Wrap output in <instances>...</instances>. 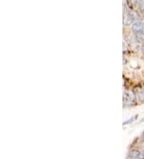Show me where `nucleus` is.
I'll list each match as a JSON object with an SVG mask.
<instances>
[{"mask_svg":"<svg viewBox=\"0 0 144 159\" xmlns=\"http://www.w3.org/2000/svg\"><path fill=\"white\" fill-rule=\"evenodd\" d=\"M135 95L133 92L130 91V90H127L124 92L123 94V105L124 107L131 106L135 102Z\"/></svg>","mask_w":144,"mask_h":159,"instance_id":"obj_1","label":"nucleus"},{"mask_svg":"<svg viewBox=\"0 0 144 159\" xmlns=\"http://www.w3.org/2000/svg\"><path fill=\"white\" fill-rule=\"evenodd\" d=\"M123 25L125 26H130L132 25L134 23V17L133 16V14L127 10V8L124 9V12H123Z\"/></svg>","mask_w":144,"mask_h":159,"instance_id":"obj_2","label":"nucleus"},{"mask_svg":"<svg viewBox=\"0 0 144 159\" xmlns=\"http://www.w3.org/2000/svg\"><path fill=\"white\" fill-rule=\"evenodd\" d=\"M132 31L135 35L143 32L144 31V23L142 22L136 21L132 24Z\"/></svg>","mask_w":144,"mask_h":159,"instance_id":"obj_3","label":"nucleus"},{"mask_svg":"<svg viewBox=\"0 0 144 159\" xmlns=\"http://www.w3.org/2000/svg\"><path fill=\"white\" fill-rule=\"evenodd\" d=\"M130 156L131 157L134 159H144V154L142 152L136 150V149H134L130 153Z\"/></svg>","mask_w":144,"mask_h":159,"instance_id":"obj_4","label":"nucleus"},{"mask_svg":"<svg viewBox=\"0 0 144 159\" xmlns=\"http://www.w3.org/2000/svg\"><path fill=\"white\" fill-rule=\"evenodd\" d=\"M138 99L140 100L141 101H142V102H144V87L142 88L140 91L138 92Z\"/></svg>","mask_w":144,"mask_h":159,"instance_id":"obj_5","label":"nucleus"},{"mask_svg":"<svg viewBox=\"0 0 144 159\" xmlns=\"http://www.w3.org/2000/svg\"><path fill=\"white\" fill-rule=\"evenodd\" d=\"M138 7L141 11L144 12V0H138Z\"/></svg>","mask_w":144,"mask_h":159,"instance_id":"obj_6","label":"nucleus"},{"mask_svg":"<svg viewBox=\"0 0 144 159\" xmlns=\"http://www.w3.org/2000/svg\"><path fill=\"white\" fill-rule=\"evenodd\" d=\"M137 36V39H138V41H141V42H142V43H144V31L143 32H141V33L138 34V35H136Z\"/></svg>","mask_w":144,"mask_h":159,"instance_id":"obj_7","label":"nucleus"},{"mask_svg":"<svg viewBox=\"0 0 144 159\" xmlns=\"http://www.w3.org/2000/svg\"><path fill=\"white\" fill-rule=\"evenodd\" d=\"M136 117H137V116H133V117H131V119H128V120H126V121H125V122L123 123V125H128V124H131V123H132L133 121H134V119L136 118Z\"/></svg>","mask_w":144,"mask_h":159,"instance_id":"obj_8","label":"nucleus"},{"mask_svg":"<svg viewBox=\"0 0 144 159\" xmlns=\"http://www.w3.org/2000/svg\"><path fill=\"white\" fill-rule=\"evenodd\" d=\"M128 2L133 6H136L138 2V0H128Z\"/></svg>","mask_w":144,"mask_h":159,"instance_id":"obj_9","label":"nucleus"},{"mask_svg":"<svg viewBox=\"0 0 144 159\" xmlns=\"http://www.w3.org/2000/svg\"><path fill=\"white\" fill-rule=\"evenodd\" d=\"M142 53L144 54V43H142Z\"/></svg>","mask_w":144,"mask_h":159,"instance_id":"obj_10","label":"nucleus"},{"mask_svg":"<svg viewBox=\"0 0 144 159\" xmlns=\"http://www.w3.org/2000/svg\"><path fill=\"white\" fill-rule=\"evenodd\" d=\"M142 147H144V140L142 142Z\"/></svg>","mask_w":144,"mask_h":159,"instance_id":"obj_11","label":"nucleus"}]
</instances>
